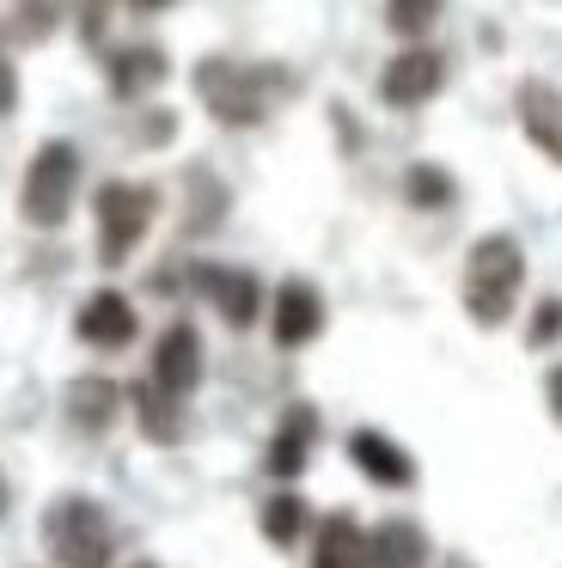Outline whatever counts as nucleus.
<instances>
[{"mask_svg":"<svg viewBox=\"0 0 562 568\" xmlns=\"http://www.w3.org/2000/svg\"><path fill=\"white\" fill-rule=\"evenodd\" d=\"M269 331L281 348H305L324 331V294L312 282H281L275 287V312H269Z\"/></svg>","mask_w":562,"mask_h":568,"instance_id":"nucleus-8","label":"nucleus"},{"mask_svg":"<svg viewBox=\"0 0 562 568\" xmlns=\"http://www.w3.org/2000/svg\"><path fill=\"white\" fill-rule=\"evenodd\" d=\"M440 87H446V55L428 50V43L398 50L385 62V74H379V99H385L391 111H415V104H428Z\"/></svg>","mask_w":562,"mask_h":568,"instance_id":"nucleus-6","label":"nucleus"},{"mask_svg":"<svg viewBox=\"0 0 562 568\" xmlns=\"http://www.w3.org/2000/svg\"><path fill=\"white\" fill-rule=\"evenodd\" d=\"M305 519H312V514H305V501H300V495H293V489H281L275 501L263 507V538L288 550V544H293V538H300V531H305Z\"/></svg>","mask_w":562,"mask_h":568,"instance_id":"nucleus-18","label":"nucleus"},{"mask_svg":"<svg viewBox=\"0 0 562 568\" xmlns=\"http://www.w3.org/2000/svg\"><path fill=\"white\" fill-rule=\"evenodd\" d=\"M68 416L80 422V428H104V422L117 416V379H98V373L73 379L68 385Z\"/></svg>","mask_w":562,"mask_h":568,"instance_id":"nucleus-17","label":"nucleus"},{"mask_svg":"<svg viewBox=\"0 0 562 568\" xmlns=\"http://www.w3.org/2000/svg\"><path fill=\"white\" fill-rule=\"evenodd\" d=\"M43 538L49 556L61 568H110V519L98 501L86 495H61L56 507L43 514Z\"/></svg>","mask_w":562,"mask_h":568,"instance_id":"nucleus-5","label":"nucleus"},{"mask_svg":"<svg viewBox=\"0 0 562 568\" xmlns=\"http://www.w3.org/2000/svg\"><path fill=\"white\" fill-rule=\"evenodd\" d=\"M312 568H367V538L349 514H330L318 526V544H312Z\"/></svg>","mask_w":562,"mask_h":568,"instance_id":"nucleus-16","label":"nucleus"},{"mask_svg":"<svg viewBox=\"0 0 562 568\" xmlns=\"http://www.w3.org/2000/svg\"><path fill=\"white\" fill-rule=\"evenodd\" d=\"M422 562H428V538L410 519H385L367 538V568H422Z\"/></svg>","mask_w":562,"mask_h":568,"instance_id":"nucleus-15","label":"nucleus"},{"mask_svg":"<svg viewBox=\"0 0 562 568\" xmlns=\"http://www.w3.org/2000/svg\"><path fill=\"white\" fill-rule=\"evenodd\" d=\"M129 7H134V13H165L171 0H129Z\"/></svg>","mask_w":562,"mask_h":568,"instance_id":"nucleus-27","label":"nucleus"},{"mask_svg":"<svg viewBox=\"0 0 562 568\" xmlns=\"http://www.w3.org/2000/svg\"><path fill=\"white\" fill-rule=\"evenodd\" d=\"M134 409H141V428L153 434V440H178V397H165L153 379L134 392Z\"/></svg>","mask_w":562,"mask_h":568,"instance_id":"nucleus-19","label":"nucleus"},{"mask_svg":"<svg viewBox=\"0 0 562 568\" xmlns=\"http://www.w3.org/2000/svg\"><path fill=\"white\" fill-rule=\"evenodd\" d=\"M73 190H80V153L73 141H43L24 165V184H19V214L31 226H61L73 209Z\"/></svg>","mask_w":562,"mask_h":568,"instance_id":"nucleus-4","label":"nucleus"},{"mask_svg":"<svg viewBox=\"0 0 562 568\" xmlns=\"http://www.w3.org/2000/svg\"><path fill=\"white\" fill-rule=\"evenodd\" d=\"M562 336V300H538V312H532V331H525V343L532 348H550Z\"/></svg>","mask_w":562,"mask_h":568,"instance_id":"nucleus-22","label":"nucleus"},{"mask_svg":"<svg viewBox=\"0 0 562 568\" xmlns=\"http://www.w3.org/2000/svg\"><path fill=\"white\" fill-rule=\"evenodd\" d=\"M312 440H318V409L293 404L275 428V446H269V477H300L305 458H312Z\"/></svg>","mask_w":562,"mask_h":568,"instance_id":"nucleus-13","label":"nucleus"},{"mask_svg":"<svg viewBox=\"0 0 562 568\" xmlns=\"http://www.w3.org/2000/svg\"><path fill=\"white\" fill-rule=\"evenodd\" d=\"M550 409H556V416H562V367L550 373Z\"/></svg>","mask_w":562,"mask_h":568,"instance_id":"nucleus-26","label":"nucleus"},{"mask_svg":"<svg viewBox=\"0 0 562 568\" xmlns=\"http://www.w3.org/2000/svg\"><path fill=\"white\" fill-rule=\"evenodd\" d=\"M275 92H288L275 80V68H244L232 55H208L195 62V99L214 111V123L227 129H257L275 104Z\"/></svg>","mask_w":562,"mask_h":568,"instance_id":"nucleus-1","label":"nucleus"},{"mask_svg":"<svg viewBox=\"0 0 562 568\" xmlns=\"http://www.w3.org/2000/svg\"><path fill=\"white\" fill-rule=\"evenodd\" d=\"M165 50L159 43H122L117 55H110V92L117 99H141V92H153L159 80H165Z\"/></svg>","mask_w":562,"mask_h":568,"instance_id":"nucleus-14","label":"nucleus"},{"mask_svg":"<svg viewBox=\"0 0 562 568\" xmlns=\"http://www.w3.org/2000/svg\"><path fill=\"white\" fill-rule=\"evenodd\" d=\"M195 379H202V336H195V324H165L153 348V385L165 397H190Z\"/></svg>","mask_w":562,"mask_h":568,"instance_id":"nucleus-7","label":"nucleus"},{"mask_svg":"<svg viewBox=\"0 0 562 568\" xmlns=\"http://www.w3.org/2000/svg\"><path fill=\"white\" fill-rule=\"evenodd\" d=\"M513 111H520L525 141H532L544 160L562 165V92L544 87V80H525V87L513 92Z\"/></svg>","mask_w":562,"mask_h":568,"instance_id":"nucleus-9","label":"nucleus"},{"mask_svg":"<svg viewBox=\"0 0 562 568\" xmlns=\"http://www.w3.org/2000/svg\"><path fill=\"white\" fill-rule=\"evenodd\" d=\"M195 282H202V294L220 306V318H227V324H239V331H244V324H257V312H263V282H257L251 270H220V263H208Z\"/></svg>","mask_w":562,"mask_h":568,"instance_id":"nucleus-11","label":"nucleus"},{"mask_svg":"<svg viewBox=\"0 0 562 568\" xmlns=\"http://www.w3.org/2000/svg\"><path fill=\"white\" fill-rule=\"evenodd\" d=\"M73 331H80V343H92V348H129L141 324H134V306L117 294V287H98V294L80 306Z\"/></svg>","mask_w":562,"mask_h":568,"instance_id":"nucleus-10","label":"nucleus"},{"mask_svg":"<svg viewBox=\"0 0 562 568\" xmlns=\"http://www.w3.org/2000/svg\"><path fill=\"white\" fill-rule=\"evenodd\" d=\"M440 7H446V0H385V26L415 43V38H428V26L440 19Z\"/></svg>","mask_w":562,"mask_h":568,"instance_id":"nucleus-21","label":"nucleus"},{"mask_svg":"<svg viewBox=\"0 0 562 568\" xmlns=\"http://www.w3.org/2000/svg\"><path fill=\"white\" fill-rule=\"evenodd\" d=\"M349 458L361 465V477L385 483V489H403V483H415V458L403 453V446L391 440V434H379V428L349 434Z\"/></svg>","mask_w":562,"mask_h":568,"instance_id":"nucleus-12","label":"nucleus"},{"mask_svg":"<svg viewBox=\"0 0 562 568\" xmlns=\"http://www.w3.org/2000/svg\"><path fill=\"white\" fill-rule=\"evenodd\" d=\"M92 214H98V263L104 270H117V263L134 257V245L147 239V226H153L159 214V196L153 184H98L92 196Z\"/></svg>","mask_w":562,"mask_h":568,"instance_id":"nucleus-3","label":"nucleus"},{"mask_svg":"<svg viewBox=\"0 0 562 568\" xmlns=\"http://www.w3.org/2000/svg\"><path fill=\"white\" fill-rule=\"evenodd\" d=\"M0 514H7V483H0Z\"/></svg>","mask_w":562,"mask_h":568,"instance_id":"nucleus-28","label":"nucleus"},{"mask_svg":"<svg viewBox=\"0 0 562 568\" xmlns=\"http://www.w3.org/2000/svg\"><path fill=\"white\" fill-rule=\"evenodd\" d=\"M19 111V68H12V55L0 50V116Z\"/></svg>","mask_w":562,"mask_h":568,"instance_id":"nucleus-23","label":"nucleus"},{"mask_svg":"<svg viewBox=\"0 0 562 568\" xmlns=\"http://www.w3.org/2000/svg\"><path fill=\"white\" fill-rule=\"evenodd\" d=\"M171 135H178V116H171V111L141 116V141H153V148H159V141H171Z\"/></svg>","mask_w":562,"mask_h":568,"instance_id":"nucleus-25","label":"nucleus"},{"mask_svg":"<svg viewBox=\"0 0 562 568\" xmlns=\"http://www.w3.org/2000/svg\"><path fill=\"white\" fill-rule=\"evenodd\" d=\"M403 196L415 202V209H446L452 202V178H446V165H410L403 172Z\"/></svg>","mask_w":562,"mask_h":568,"instance_id":"nucleus-20","label":"nucleus"},{"mask_svg":"<svg viewBox=\"0 0 562 568\" xmlns=\"http://www.w3.org/2000/svg\"><path fill=\"white\" fill-rule=\"evenodd\" d=\"M104 13H110V0H80V38L86 43L104 38Z\"/></svg>","mask_w":562,"mask_h":568,"instance_id":"nucleus-24","label":"nucleus"},{"mask_svg":"<svg viewBox=\"0 0 562 568\" xmlns=\"http://www.w3.org/2000/svg\"><path fill=\"white\" fill-rule=\"evenodd\" d=\"M525 282V251L513 233H483L464 257V312L476 324H508Z\"/></svg>","mask_w":562,"mask_h":568,"instance_id":"nucleus-2","label":"nucleus"}]
</instances>
